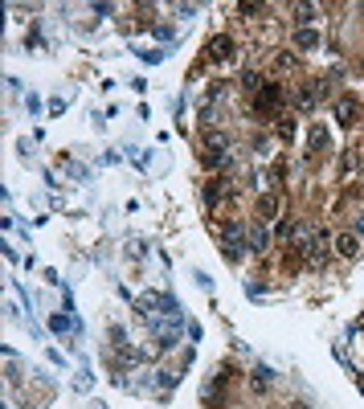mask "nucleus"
I'll return each instance as SVG.
<instances>
[{
    "instance_id": "nucleus-1",
    "label": "nucleus",
    "mask_w": 364,
    "mask_h": 409,
    "mask_svg": "<svg viewBox=\"0 0 364 409\" xmlns=\"http://www.w3.org/2000/svg\"><path fill=\"white\" fill-rule=\"evenodd\" d=\"M230 135L225 131H209L205 139H200V164L209 168V172H221L225 164H230Z\"/></svg>"
},
{
    "instance_id": "nucleus-2",
    "label": "nucleus",
    "mask_w": 364,
    "mask_h": 409,
    "mask_svg": "<svg viewBox=\"0 0 364 409\" xmlns=\"http://www.w3.org/2000/svg\"><path fill=\"white\" fill-rule=\"evenodd\" d=\"M282 98H287V86L282 82H266L258 95L250 98V107H254V115H262V119H270V115H282Z\"/></svg>"
},
{
    "instance_id": "nucleus-3",
    "label": "nucleus",
    "mask_w": 364,
    "mask_h": 409,
    "mask_svg": "<svg viewBox=\"0 0 364 409\" xmlns=\"http://www.w3.org/2000/svg\"><path fill=\"white\" fill-rule=\"evenodd\" d=\"M360 115H364V102H360V98H352V95H340V98H336V123H340V127L360 123Z\"/></svg>"
},
{
    "instance_id": "nucleus-4",
    "label": "nucleus",
    "mask_w": 364,
    "mask_h": 409,
    "mask_svg": "<svg viewBox=\"0 0 364 409\" xmlns=\"http://www.w3.org/2000/svg\"><path fill=\"white\" fill-rule=\"evenodd\" d=\"M233 53H237V41H233L230 33H217L213 41H209V49H205V58L213 65H221V62H230Z\"/></svg>"
},
{
    "instance_id": "nucleus-5",
    "label": "nucleus",
    "mask_w": 364,
    "mask_h": 409,
    "mask_svg": "<svg viewBox=\"0 0 364 409\" xmlns=\"http://www.w3.org/2000/svg\"><path fill=\"white\" fill-rule=\"evenodd\" d=\"M233 196V180L230 176H213L205 184V209H217L221 201H230Z\"/></svg>"
},
{
    "instance_id": "nucleus-6",
    "label": "nucleus",
    "mask_w": 364,
    "mask_h": 409,
    "mask_svg": "<svg viewBox=\"0 0 364 409\" xmlns=\"http://www.w3.org/2000/svg\"><path fill=\"white\" fill-rule=\"evenodd\" d=\"M291 46L303 49V53H311V49H323V37H319V29H295Z\"/></svg>"
},
{
    "instance_id": "nucleus-7",
    "label": "nucleus",
    "mask_w": 364,
    "mask_h": 409,
    "mask_svg": "<svg viewBox=\"0 0 364 409\" xmlns=\"http://www.w3.org/2000/svg\"><path fill=\"white\" fill-rule=\"evenodd\" d=\"M291 16L299 29H311V21H319V4H291Z\"/></svg>"
},
{
    "instance_id": "nucleus-8",
    "label": "nucleus",
    "mask_w": 364,
    "mask_h": 409,
    "mask_svg": "<svg viewBox=\"0 0 364 409\" xmlns=\"http://www.w3.org/2000/svg\"><path fill=\"white\" fill-rule=\"evenodd\" d=\"M323 152H328V131L315 123V127L307 131V156L315 160V156H323Z\"/></svg>"
},
{
    "instance_id": "nucleus-9",
    "label": "nucleus",
    "mask_w": 364,
    "mask_h": 409,
    "mask_svg": "<svg viewBox=\"0 0 364 409\" xmlns=\"http://www.w3.org/2000/svg\"><path fill=\"white\" fill-rule=\"evenodd\" d=\"M266 250H270V233L258 221V225H250V254H266Z\"/></svg>"
},
{
    "instance_id": "nucleus-10",
    "label": "nucleus",
    "mask_w": 364,
    "mask_h": 409,
    "mask_svg": "<svg viewBox=\"0 0 364 409\" xmlns=\"http://www.w3.org/2000/svg\"><path fill=\"white\" fill-rule=\"evenodd\" d=\"M279 205H282V196H279V193H262V196H258V217H262V221L279 217Z\"/></svg>"
},
{
    "instance_id": "nucleus-11",
    "label": "nucleus",
    "mask_w": 364,
    "mask_h": 409,
    "mask_svg": "<svg viewBox=\"0 0 364 409\" xmlns=\"http://www.w3.org/2000/svg\"><path fill=\"white\" fill-rule=\"evenodd\" d=\"M336 250H340L344 258H356V254H360V238H356V233H336Z\"/></svg>"
},
{
    "instance_id": "nucleus-12",
    "label": "nucleus",
    "mask_w": 364,
    "mask_h": 409,
    "mask_svg": "<svg viewBox=\"0 0 364 409\" xmlns=\"http://www.w3.org/2000/svg\"><path fill=\"white\" fill-rule=\"evenodd\" d=\"M274 131H279V139H287V144H291V139H295V131H299L295 115H291V111H282V115H279V123H274Z\"/></svg>"
},
{
    "instance_id": "nucleus-13",
    "label": "nucleus",
    "mask_w": 364,
    "mask_h": 409,
    "mask_svg": "<svg viewBox=\"0 0 364 409\" xmlns=\"http://www.w3.org/2000/svg\"><path fill=\"white\" fill-rule=\"evenodd\" d=\"M250 385H254V389H258V393H262V389H270V385H274V373H270L266 364H258V368L250 373Z\"/></svg>"
},
{
    "instance_id": "nucleus-14",
    "label": "nucleus",
    "mask_w": 364,
    "mask_h": 409,
    "mask_svg": "<svg viewBox=\"0 0 364 409\" xmlns=\"http://www.w3.org/2000/svg\"><path fill=\"white\" fill-rule=\"evenodd\" d=\"M262 86H266V78H262V74H258V70H246V74H242V90H246L250 98L258 95Z\"/></svg>"
},
{
    "instance_id": "nucleus-15",
    "label": "nucleus",
    "mask_w": 364,
    "mask_h": 409,
    "mask_svg": "<svg viewBox=\"0 0 364 409\" xmlns=\"http://www.w3.org/2000/svg\"><path fill=\"white\" fill-rule=\"evenodd\" d=\"M237 13L246 16V21H258V16L266 13V4H237Z\"/></svg>"
},
{
    "instance_id": "nucleus-16",
    "label": "nucleus",
    "mask_w": 364,
    "mask_h": 409,
    "mask_svg": "<svg viewBox=\"0 0 364 409\" xmlns=\"http://www.w3.org/2000/svg\"><path fill=\"white\" fill-rule=\"evenodd\" d=\"M50 327H53V331H70V319H66V315H58V311H53Z\"/></svg>"
},
{
    "instance_id": "nucleus-17",
    "label": "nucleus",
    "mask_w": 364,
    "mask_h": 409,
    "mask_svg": "<svg viewBox=\"0 0 364 409\" xmlns=\"http://www.w3.org/2000/svg\"><path fill=\"white\" fill-rule=\"evenodd\" d=\"M200 119H205V123H217V107H213V102H205V107H200Z\"/></svg>"
},
{
    "instance_id": "nucleus-18",
    "label": "nucleus",
    "mask_w": 364,
    "mask_h": 409,
    "mask_svg": "<svg viewBox=\"0 0 364 409\" xmlns=\"http://www.w3.org/2000/svg\"><path fill=\"white\" fill-rule=\"evenodd\" d=\"M295 53H279V70H295Z\"/></svg>"
},
{
    "instance_id": "nucleus-19",
    "label": "nucleus",
    "mask_w": 364,
    "mask_h": 409,
    "mask_svg": "<svg viewBox=\"0 0 364 409\" xmlns=\"http://www.w3.org/2000/svg\"><path fill=\"white\" fill-rule=\"evenodd\" d=\"M352 233H364V213H356V229Z\"/></svg>"
},
{
    "instance_id": "nucleus-20",
    "label": "nucleus",
    "mask_w": 364,
    "mask_h": 409,
    "mask_svg": "<svg viewBox=\"0 0 364 409\" xmlns=\"http://www.w3.org/2000/svg\"><path fill=\"white\" fill-rule=\"evenodd\" d=\"M360 389H364V376H360Z\"/></svg>"
},
{
    "instance_id": "nucleus-21",
    "label": "nucleus",
    "mask_w": 364,
    "mask_h": 409,
    "mask_svg": "<svg viewBox=\"0 0 364 409\" xmlns=\"http://www.w3.org/2000/svg\"><path fill=\"white\" fill-rule=\"evenodd\" d=\"M360 74H364V65H360Z\"/></svg>"
}]
</instances>
